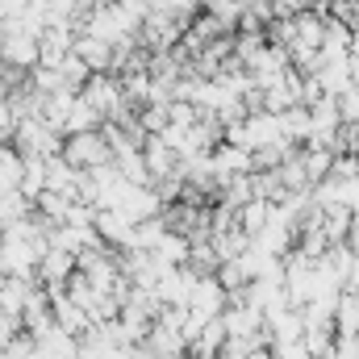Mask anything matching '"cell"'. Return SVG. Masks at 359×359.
Masks as SVG:
<instances>
[{
	"instance_id": "cell-1",
	"label": "cell",
	"mask_w": 359,
	"mask_h": 359,
	"mask_svg": "<svg viewBox=\"0 0 359 359\" xmlns=\"http://www.w3.org/2000/svg\"><path fill=\"white\" fill-rule=\"evenodd\" d=\"M80 96L88 100V109L100 117V121H117L121 113H130L134 104L126 100V92H121V80L117 76H88V84L80 88ZM138 113V109H134Z\"/></svg>"
},
{
	"instance_id": "cell-2",
	"label": "cell",
	"mask_w": 359,
	"mask_h": 359,
	"mask_svg": "<svg viewBox=\"0 0 359 359\" xmlns=\"http://www.w3.org/2000/svg\"><path fill=\"white\" fill-rule=\"evenodd\" d=\"M13 151L17 155H34V159H55L59 151H63V134H55L42 117H25V121H17V130H13Z\"/></svg>"
},
{
	"instance_id": "cell-3",
	"label": "cell",
	"mask_w": 359,
	"mask_h": 359,
	"mask_svg": "<svg viewBox=\"0 0 359 359\" xmlns=\"http://www.w3.org/2000/svg\"><path fill=\"white\" fill-rule=\"evenodd\" d=\"M59 159L72 163L76 172H92V168L113 163V151H109V142L100 138V130H88V134H72V138H63Z\"/></svg>"
},
{
	"instance_id": "cell-4",
	"label": "cell",
	"mask_w": 359,
	"mask_h": 359,
	"mask_svg": "<svg viewBox=\"0 0 359 359\" xmlns=\"http://www.w3.org/2000/svg\"><path fill=\"white\" fill-rule=\"evenodd\" d=\"M188 309L192 313H205V318H222L226 313V288L213 276H196L192 297H188Z\"/></svg>"
},
{
	"instance_id": "cell-5",
	"label": "cell",
	"mask_w": 359,
	"mask_h": 359,
	"mask_svg": "<svg viewBox=\"0 0 359 359\" xmlns=\"http://www.w3.org/2000/svg\"><path fill=\"white\" fill-rule=\"evenodd\" d=\"M0 63L4 67H17V72H34L38 67V38H25V34H4L0 42Z\"/></svg>"
},
{
	"instance_id": "cell-6",
	"label": "cell",
	"mask_w": 359,
	"mask_h": 359,
	"mask_svg": "<svg viewBox=\"0 0 359 359\" xmlns=\"http://www.w3.org/2000/svg\"><path fill=\"white\" fill-rule=\"evenodd\" d=\"M142 163H147V172H151V180H155V184H159V180H168L180 168L176 151H172L159 134H147V142H142Z\"/></svg>"
},
{
	"instance_id": "cell-7",
	"label": "cell",
	"mask_w": 359,
	"mask_h": 359,
	"mask_svg": "<svg viewBox=\"0 0 359 359\" xmlns=\"http://www.w3.org/2000/svg\"><path fill=\"white\" fill-rule=\"evenodd\" d=\"M80 180H84V172H76V168H72V163H63L59 155H55V159H46V192H59V196L76 201Z\"/></svg>"
},
{
	"instance_id": "cell-8",
	"label": "cell",
	"mask_w": 359,
	"mask_h": 359,
	"mask_svg": "<svg viewBox=\"0 0 359 359\" xmlns=\"http://www.w3.org/2000/svg\"><path fill=\"white\" fill-rule=\"evenodd\" d=\"M334 334H339V339H359V292H339V305H334Z\"/></svg>"
},
{
	"instance_id": "cell-9",
	"label": "cell",
	"mask_w": 359,
	"mask_h": 359,
	"mask_svg": "<svg viewBox=\"0 0 359 359\" xmlns=\"http://www.w3.org/2000/svg\"><path fill=\"white\" fill-rule=\"evenodd\" d=\"M347 226H351V209L347 205H322V238L330 247L347 243Z\"/></svg>"
},
{
	"instance_id": "cell-10",
	"label": "cell",
	"mask_w": 359,
	"mask_h": 359,
	"mask_svg": "<svg viewBox=\"0 0 359 359\" xmlns=\"http://www.w3.org/2000/svg\"><path fill=\"white\" fill-rule=\"evenodd\" d=\"M88 130H100V117L88 109L84 96H76V100L67 104V117H63V138H72V134H88Z\"/></svg>"
},
{
	"instance_id": "cell-11",
	"label": "cell",
	"mask_w": 359,
	"mask_h": 359,
	"mask_svg": "<svg viewBox=\"0 0 359 359\" xmlns=\"http://www.w3.org/2000/svg\"><path fill=\"white\" fill-rule=\"evenodd\" d=\"M268 217H271V205L268 201H247V205H238V230L247 234V238H255L264 226H268Z\"/></svg>"
},
{
	"instance_id": "cell-12",
	"label": "cell",
	"mask_w": 359,
	"mask_h": 359,
	"mask_svg": "<svg viewBox=\"0 0 359 359\" xmlns=\"http://www.w3.org/2000/svg\"><path fill=\"white\" fill-rule=\"evenodd\" d=\"M330 163H334V155H330V151H318V147H301V168H305V180H309V188H313V184H322V180L330 176Z\"/></svg>"
},
{
	"instance_id": "cell-13",
	"label": "cell",
	"mask_w": 359,
	"mask_h": 359,
	"mask_svg": "<svg viewBox=\"0 0 359 359\" xmlns=\"http://www.w3.org/2000/svg\"><path fill=\"white\" fill-rule=\"evenodd\" d=\"M29 213H34V201H25V196H21L17 188L0 196V230H8V226H17V222H25Z\"/></svg>"
},
{
	"instance_id": "cell-14",
	"label": "cell",
	"mask_w": 359,
	"mask_h": 359,
	"mask_svg": "<svg viewBox=\"0 0 359 359\" xmlns=\"http://www.w3.org/2000/svg\"><path fill=\"white\" fill-rule=\"evenodd\" d=\"M55 72L63 76V88H67V92H80L84 84H88V76H92L88 67L80 63V55H67V59H63V63H59Z\"/></svg>"
},
{
	"instance_id": "cell-15",
	"label": "cell",
	"mask_w": 359,
	"mask_h": 359,
	"mask_svg": "<svg viewBox=\"0 0 359 359\" xmlns=\"http://www.w3.org/2000/svg\"><path fill=\"white\" fill-rule=\"evenodd\" d=\"M347 251L359 255V209H351V226H347Z\"/></svg>"
}]
</instances>
